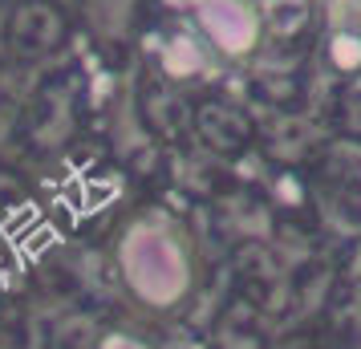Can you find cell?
Returning <instances> with one entry per match:
<instances>
[{
    "label": "cell",
    "mask_w": 361,
    "mask_h": 349,
    "mask_svg": "<svg viewBox=\"0 0 361 349\" xmlns=\"http://www.w3.org/2000/svg\"><path fill=\"white\" fill-rule=\"evenodd\" d=\"M122 281L147 309H175L191 288V256L175 224L147 216L118 240Z\"/></svg>",
    "instance_id": "cell-1"
},
{
    "label": "cell",
    "mask_w": 361,
    "mask_h": 349,
    "mask_svg": "<svg viewBox=\"0 0 361 349\" xmlns=\"http://www.w3.org/2000/svg\"><path fill=\"white\" fill-rule=\"evenodd\" d=\"M195 20L224 57H247L260 45V17L247 0H195Z\"/></svg>",
    "instance_id": "cell-2"
},
{
    "label": "cell",
    "mask_w": 361,
    "mask_h": 349,
    "mask_svg": "<svg viewBox=\"0 0 361 349\" xmlns=\"http://www.w3.org/2000/svg\"><path fill=\"white\" fill-rule=\"evenodd\" d=\"M329 4H337V8H349V13H361V0H329Z\"/></svg>",
    "instance_id": "cell-3"
}]
</instances>
